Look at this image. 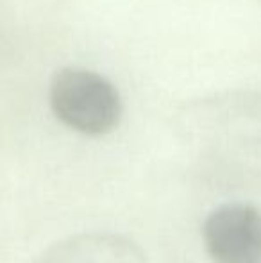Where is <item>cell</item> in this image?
<instances>
[{"instance_id": "1", "label": "cell", "mask_w": 261, "mask_h": 263, "mask_svg": "<svg viewBox=\"0 0 261 263\" xmlns=\"http://www.w3.org/2000/svg\"><path fill=\"white\" fill-rule=\"evenodd\" d=\"M177 131L202 163L261 177V91L231 90L193 99L179 109Z\"/></svg>"}, {"instance_id": "2", "label": "cell", "mask_w": 261, "mask_h": 263, "mask_svg": "<svg viewBox=\"0 0 261 263\" xmlns=\"http://www.w3.org/2000/svg\"><path fill=\"white\" fill-rule=\"evenodd\" d=\"M54 117L84 136H104L122 118V99L104 76L83 66H65L54 73L49 88Z\"/></svg>"}, {"instance_id": "3", "label": "cell", "mask_w": 261, "mask_h": 263, "mask_svg": "<svg viewBox=\"0 0 261 263\" xmlns=\"http://www.w3.org/2000/svg\"><path fill=\"white\" fill-rule=\"evenodd\" d=\"M202 242L213 263H261V211L249 202L216 206L202 222Z\"/></svg>"}, {"instance_id": "4", "label": "cell", "mask_w": 261, "mask_h": 263, "mask_svg": "<svg viewBox=\"0 0 261 263\" xmlns=\"http://www.w3.org/2000/svg\"><path fill=\"white\" fill-rule=\"evenodd\" d=\"M34 263H147V256L127 236L83 233L56 242Z\"/></svg>"}]
</instances>
